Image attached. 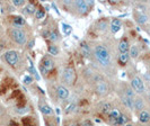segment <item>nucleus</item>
<instances>
[{
	"instance_id": "23",
	"label": "nucleus",
	"mask_w": 150,
	"mask_h": 126,
	"mask_svg": "<svg viewBox=\"0 0 150 126\" xmlns=\"http://www.w3.org/2000/svg\"><path fill=\"white\" fill-rule=\"evenodd\" d=\"M129 59H130L129 53H120L119 61H120L121 64H127V63H128V61H129Z\"/></svg>"
},
{
	"instance_id": "17",
	"label": "nucleus",
	"mask_w": 150,
	"mask_h": 126,
	"mask_svg": "<svg viewBox=\"0 0 150 126\" xmlns=\"http://www.w3.org/2000/svg\"><path fill=\"white\" fill-rule=\"evenodd\" d=\"M40 111H41L42 114H44V115H52L53 114V111L51 109V107L45 104L40 105Z\"/></svg>"
},
{
	"instance_id": "21",
	"label": "nucleus",
	"mask_w": 150,
	"mask_h": 126,
	"mask_svg": "<svg viewBox=\"0 0 150 126\" xmlns=\"http://www.w3.org/2000/svg\"><path fill=\"white\" fill-rule=\"evenodd\" d=\"M127 123H128V117L125 116V115H123V114H121L120 116H119V118L116 119V123H115V125H127Z\"/></svg>"
},
{
	"instance_id": "19",
	"label": "nucleus",
	"mask_w": 150,
	"mask_h": 126,
	"mask_svg": "<svg viewBox=\"0 0 150 126\" xmlns=\"http://www.w3.org/2000/svg\"><path fill=\"white\" fill-rule=\"evenodd\" d=\"M129 55H130L132 59H137V58L139 56V49H138V46L132 45V46L130 47V50H129Z\"/></svg>"
},
{
	"instance_id": "5",
	"label": "nucleus",
	"mask_w": 150,
	"mask_h": 126,
	"mask_svg": "<svg viewBox=\"0 0 150 126\" xmlns=\"http://www.w3.org/2000/svg\"><path fill=\"white\" fill-rule=\"evenodd\" d=\"M54 68V62L50 56H44L41 61V71L42 73L47 74Z\"/></svg>"
},
{
	"instance_id": "4",
	"label": "nucleus",
	"mask_w": 150,
	"mask_h": 126,
	"mask_svg": "<svg viewBox=\"0 0 150 126\" xmlns=\"http://www.w3.org/2000/svg\"><path fill=\"white\" fill-rule=\"evenodd\" d=\"M4 59L10 67H16L19 62V55L16 51H7L4 54Z\"/></svg>"
},
{
	"instance_id": "3",
	"label": "nucleus",
	"mask_w": 150,
	"mask_h": 126,
	"mask_svg": "<svg viewBox=\"0 0 150 126\" xmlns=\"http://www.w3.org/2000/svg\"><path fill=\"white\" fill-rule=\"evenodd\" d=\"M62 80L67 84H74L76 81V72L71 67H67L63 70L62 73Z\"/></svg>"
},
{
	"instance_id": "38",
	"label": "nucleus",
	"mask_w": 150,
	"mask_h": 126,
	"mask_svg": "<svg viewBox=\"0 0 150 126\" xmlns=\"http://www.w3.org/2000/svg\"><path fill=\"white\" fill-rule=\"evenodd\" d=\"M148 98H149V101H150V94L148 95Z\"/></svg>"
},
{
	"instance_id": "25",
	"label": "nucleus",
	"mask_w": 150,
	"mask_h": 126,
	"mask_svg": "<svg viewBox=\"0 0 150 126\" xmlns=\"http://www.w3.org/2000/svg\"><path fill=\"white\" fill-rule=\"evenodd\" d=\"M96 26H97L98 30H100V32H105V30H107V22H106V20H99Z\"/></svg>"
},
{
	"instance_id": "9",
	"label": "nucleus",
	"mask_w": 150,
	"mask_h": 126,
	"mask_svg": "<svg viewBox=\"0 0 150 126\" xmlns=\"http://www.w3.org/2000/svg\"><path fill=\"white\" fill-rule=\"evenodd\" d=\"M57 95L60 99H67L69 97V90L64 86H58L57 87Z\"/></svg>"
},
{
	"instance_id": "31",
	"label": "nucleus",
	"mask_w": 150,
	"mask_h": 126,
	"mask_svg": "<svg viewBox=\"0 0 150 126\" xmlns=\"http://www.w3.org/2000/svg\"><path fill=\"white\" fill-rule=\"evenodd\" d=\"M13 5L15 7H22L25 5V1L24 0H13Z\"/></svg>"
},
{
	"instance_id": "27",
	"label": "nucleus",
	"mask_w": 150,
	"mask_h": 126,
	"mask_svg": "<svg viewBox=\"0 0 150 126\" xmlns=\"http://www.w3.org/2000/svg\"><path fill=\"white\" fill-rule=\"evenodd\" d=\"M49 38H50L52 42L58 41V39H59V34H58V32H57V30H52V32L50 33V35H49Z\"/></svg>"
},
{
	"instance_id": "6",
	"label": "nucleus",
	"mask_w": 150,
	"mask_h": 126,
	"mask_svg": "<svg viewBox=\"0 0 150 126\" xmlns=\"http://www.w3.org/2000/svg\"><path fill=\"white\" fill-rule=\"evenodd\" d=\"M131 86H132V89L133 91L135 92H138V94H142L144 92V83L143 81L141 80V78H139V77H134L133 79H132V81H131Z\"/></svg>"
},
{
	"instance_id": "37",
	"label": "nucleus",
	"mask_w": 150,
	"mask_h": 126,
	"mask_svg": "<svg viewBox=\"0 0 150 126\" xmlns=\"http://www.w3.org/2000/svg\"><path fill=\"white\" fill-rule=\"evenodd\" d=\"M10 126H18V124H17L16 122H14V120H11V122H10Z\"/></svg>"
},
{
	"instance_id": "10",
	"label": "nucleus",
	"mask_w": 150,
	"mask_h": 126,
	"mask_svg": "<svg viewBox=\"0 0 150 126\" xmlns=\"http://www.w3.org/2000/svg\"><path fill=\"white\" fill-rule=\"evenodd\" d=\"M121 115V113L117 109H112V111L108 113V119H110V122L115 125V123H116V119L119 118V116Z\"/></svg>"
},
{
	"instance_id": "28",
	"label": "nucleus",
	"mask_w": 150,
	"mask_h": 126,
	"mask_svg": "<svg viewBox=\"0 0 150 126\" xmlns=\"http://www.w3.org/2000/svg\"><path fill=\"white\" fill-rule=\"evenodd\" d=\"M49 53H50L51 55H58L59 50H58V47H57L55 45H50V46H49Z\"/></svg>"
},
{
	"instance_id": "18",
	"label": "nucleus",
	"mask_w": 150,
	"mask_h": 126,
	"mask_svg": "<svg viewBox=\"0 0 150 126\" xmlns=\"http://www.w3.org/2000/svg\"><path fill=\"white\" fill-rule=\"evenodd\" d=\"M13 23L16 27H21V26L25 25V19L21 16H15V17H13Z\"/></svg>"
},
{
	"instance_id": "29",
	"label": "nucleus",
	"mask_w": 150,
	"mask_h": 126,
	"mask_svg": "<svg viewBox=\"0 0 150 126\" xmlns=\"http://www.w3.org/2000/svg\"><path fill=\"white\" fill-rule=\"evenodd\" d=\"M62 27H63V32H64V34H66V35H70V34H71V32H72V27H71L70 25L63 24V25H62Z\"/></svg>"
},
{
	"instance_id": "11",
	"label": "nucleus",
	"mask_w": 150,
	"mask_h": 126,
	"mask_svg": "<svg viewBox=\"0 0 150 126\" xmlns=\"http://www.w3.org/2000/svg\"><path fill=\"white\" fill-rule=\"evenodd\" d=\"M129 50H130V45H129V42L127 39H122L119 44V51L120 53H129Z\"/></svg>"
},
{
	"instance_id": "22",
	"label": "nucleus",
	"mask_w": 150,
	"mask_h": 126,
	"mask_svg": "<svg viewBox=\"0 0 150 126\" xmlns=\"http://www.w3.org/2000/svg\"><path fill=\"white\" fill-rule=\"evenodd\" d=\"M122 103L125 105L128 108H130V109H132V108H133V100H132V99H130V98H128L127 96L122 97Z\"/></svg>"
},
{
	"instance_id": "8",
	"label": "nucleus",
	"mask_w": 150,
	"mask_h": 126,
	"mask_svg": "<svg viewBox=\"0 0 150 126\" xmlns=\"http://www.w3.org/2000/svg\"><path fill=\"white\" fill-rule=\"evenodd\" d=\"M76 8H77V10H78L81 15H85V14H87L88 10H89V5H88V2L80 0V1H76Z\"/></svg>"
},
{
	"instance_id": "14",
	"label": "nucleus",
	"mask_w": 150,
	"mask_h": 126,
	"mask_svg": "<svg viewBox=\"0 0 150 126\" xmlns=\"http://www.w3.org/2000/svg\"><path fill=\"white\" fill-rule=\"evenodd\" d=\"M139 120L141 123H148L150 120V114L147 111H141L139 114Z\"/></svg>"
},
{
	"instance_id": "36",
	"label": "nucleus",
	"mask_w": 150,
	"mask_h": 126,
	"mask_svg": "<svg viewBox=\"0 0 150 126\" xmlns=\"http://www.w3.org/2000/svg\"><path fill=\"white\" fill-rule=\"evenodd\" d=\"M68 126H79V125H78L77 123H75V122H71V123L68 124Z\"/></svg>"
},
{
	"instance_id": "20",
	"label": "nucleus",
	"mask_w": 150,
	"mask_h": 126,
	"mask_svg": "<svg viewBox=\"0 0 150 126\" xmlns=\"http://www.w3.org/2000/svg\"><path fill=\"white\" fill-rule=\"evenodd\" d=\"M35 6L33 5V4H28V5H26L25 8H24V13L26 14V15H33V14H35Z\"/></svg>"
},
{
	"instance_id": "39",
	"label": "nucleus",
	"mask_w": 150,
	"mask_h": 126,
	"mask_svg": "<svg viewBox=\"0 0 150 126\" xmlns=\"http://www.w3.org/2000/svg\"><path fill=\"white\" fill-rule=\"evenodd\" d=\"M125 126H132V125H125Z\"/></svg>"
},
{
	"instance_id": "16",
	"label": "nucleus",
	"mask_w": 150,
	"mask_h": 126,
	"mask_svg": "<svg viewBox=\"0 0 150 126\" xmlns=\"http://www.w3.org/2000/svg\"><path fill=\"white\" fill-rule=\"evenodd\" d=\"M143 107H144V103H143L142 99L141 98H135L133 100V108L137 111H141V109H143Z\"/></svg>"
},
{
	"instance_id": "26",
	"label": "nucleus",
	"mask_w": 150,
	"mask_h": 126,
	"mask_svg": "<svg viewBox=\"0 0 150 126\" xmlns=\"http://www.w3.org/2000/svg\"><path fill=\"white\" fill-rule=\"evenodd\" d=\"M35 17H36V19H43L45 17V10L44 9H38L36 11H35Z\"/></svg>"
},
{
	"instance_id": "1",
	"label": "nucleus",
	"mask_w": 150,
	"mask_h": 126,
	"mask_svg": "<svg viewBox=\"0 0 150 126\" xmlns=\"http://www.w3.org/2000/svg\"><path fill=\"white\" fill-rule=\"evenodd\" d=\"M95 55L96 59L98 60V62L103 65V67H108L111 63V55L108 50L103 45H98L95 49Z\"/></svg>"
},
{
	"instance_id": "30",
	"label": "nucleus",
	"mask_w": 150,
	"mask_h": 126,
	"mask_svg": "<svg viewBox=\"0 0 150 126\" xmlns=\"http://www.w3.org/2000/svg\"><path fill=\"white\" fill-rule=\"evenodd\" d=\"M124 96H127L128 98L130 99H132L133 100V98H134V92H133V89L132 88H128V89L125 90V95Z\"/></svg>"
},
{
	"instance_id": "15",
	"label": "nucleus",
	"mask_w": 150,
	"mask_h": 126,
	"mask_svg": "<svg viewBox=\"0 0 150 126\" xmlns=\"http://www.w3.org/2000/svg\"><path fill=\"white\" fill-rule=\"evenodd\" d=\"M135 19L139 24L144 25L146 23L148 22V16L146 14H143V13H139V14H135Z\"/></svg>"
},
{
	"instance_id": "2",
	"label": "nucleus",
	"mask_w": 150,
	"mask_h": 126,
	"mask_svg": "<svg viewBox=\"0 0 150 126\" xmlns=\"http://www.w3.org/2000/svg\"><path fill=\"white\" fill-rule=\"evenodd\" d=\"M10 37L11 39L19 45H25L27 42V38H26V34L19 28H13L10 30Z\"/></svg>"
},
{
	"instance_id": "34",
	"label": "nucleus",
	"mask_w": 150,
	"mask_h": 126,
	"mask_svg": "<svg viewBox=\"0 0 150 126\" xmlns=\"http://www.w3.org/2000/svg\"><path fill=\"white\" fill-rule=\"evenodd\" d=\"M75 108H76V105L75 104H70L69 106H68L67 108H66V113H71V111H75Z\"/></svg>"
},
{
	"instance_id": "7",
	"label": "nucleus",
	"mask_w": 150,
	"mask_h": 126,
	"mask_svg": "<svg viewBox=\"0 0 150 126\" xmlns=\"http://www.w3.org/2000/svg\"><path fill=\"white\" fill-rule=\"evenodd\" d=\"M96 92H97L99 96H105L108 92V86L105 81L103 80H99L96 83Z\"/></svg>"
},
{
	"instance_id": "24",
	"label": "nucleus",
	"mask_w": 150,
	"mask_h": 126,
	"mask_svg": "<svg viewBox=\"0 0 150 126\" xmlns=\"http://www.w3.org/2000/svg\"><path fill=\"white\" fill-rule=\"evenodd\" d=\"M81 52H83V56H89L90 55V50H89V46L86 44V43H81Z\"/></svg>"
},
{
	"instance_id": "12",
	"label": "nucleus",
	"mask_w": 150,
	"mask_h": 126,
	"mask_svg": "<svg viewBox=\"0 0 150 126\" xmlns=\"http://www.w3.org/2000/svg\"><path fill=\"white\" fill-rule=\"evenodd\" d=\"M98 109H99L100 113H103V114H108L113 108L110 103H102V104H99V106H98Z\"/></svg>"
},
{
	"instance_id": "35",
	"label": "nucleus",
	"mask_w": 150,
	"mask_h": 126,
	"mask_svg": "<svg viewBox=\"0 0 150 126\" xmlns=\"http://www.w3.org/2000/svg\"><path fill=\"white\" fill-rule=\"evenodd\" d=\"M81 126H94L93 125V123L90 122V120H88V119H86V120H83V124H81Z\"/></svg>"
},
{
	"instance_id": "32",
	"label": "nucleus",
	"mask_w": 150,
	"mask_h": 126,
	"mask_svg": "<svg viewBox=\"0 0 150 126\" xmlns=\"http://www.w3.org/2000/svg\"><path fill=\"white\" fill-rule=\"evenodd\" d=\"M32 81H33V79H32V77H30V75H25L23 78V82L25 84H30V83H32Z\"/></svg>"
},
{
	"instance_id": "13",
	"label": "nucleus",
	"mask_w": 150,
	"mask_h": 126,
	"mask_svg": "<svg viewBox=\"0 0 150 126\" xmlns=\"http://www.w3.org/2000/svg\"><path fill=\"white\" fill-rule=\"evenodd\" d=\"M121 30V20L120 19H113L111 23V30L112 33H117Z\"/></svg>"
},
{
	"instance_id": "33",
	"label": "nucleus",
	"mask_w": 150,
	"mask_h": 126,
	"mask_svg": "<svg viewBox=\"0 0 150 126\" xmlns=\"http://www.w3.org/2000/svg\"><path fill=\"white\" fill-rule=\"evenodd\" d=\"M23 124H24V126H32V120L30 117L23 118Z\"/></svg>"
}]
</instances>
